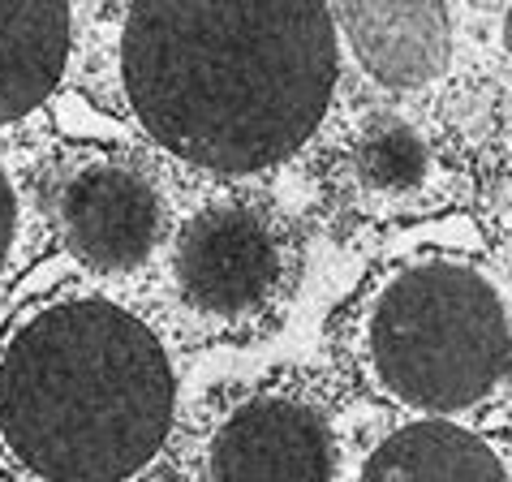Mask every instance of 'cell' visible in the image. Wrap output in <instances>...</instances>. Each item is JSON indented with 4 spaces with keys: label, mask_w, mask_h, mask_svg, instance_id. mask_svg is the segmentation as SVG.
I'll return each instance as SVG.
<instances>
[{
    "label": "cell",
    "mask_w": 512,
    "mask_h": 482,
    "mask_svg": "<svg viewBox=\"0 0 512 482\" xmlns=\"http://www.w3.org/2000/svg\"><path fill=\"white\" fill-rule=\"evenodd\" d=\"M121 78L160 147L203 173L250 177L323 121L336 31L323 0H134Z\"/></svg>",
    "instance_id": "cell-1"
},
{
    "label": "cell",
    "mask_w": 512,
    "mask_h": 482,
    "mask_svg": "<svg viewBox=\"0 0 512 482\" xmlns=\"http://www.w3.org/2000/svg\"><path fill=\"white\" fill-rule=\"evenodd\" d=\"M173 414V358L117 302L52 297L0 345V448L39 482H134Z\"/></svg>",
    "instance_id": "cell-2"
},
{
    "label": "cell",
    "mask_w": 512,
    "mask_h": 482,
    "mask_svg": "<svg viewBox=\"0 0 512 482\" xmlns=\"http://www.w3.org/2000/svg\"><path fill=\"white\" fill-rule=\"evenodd\" d=\"M362 362L375 388L422 414H461L512 379V315L482 272L409 263L371 293Z\"/></svg>",
    "instance_id": "cell-3"
},
{
    "label": "cell",
    "mask_w": 512,
    "mask_h": 482,
    "mask_svg": "<svg viewBox=\"0 0 512 482\" xmlns=\"http://www.w3.org/2000/svg\"><path fill=\"white\" fill-rule=\"evenodd\" d=\"M289 272L284 237L250 203H211L181 229L173 276L186 306L216 323H246L276 302Z\"/></svg>",
    "instance_id": "cell-4"
},
{
    "label": "cell",
    "mask_w": 512,
    "mask_h": 482,
    "mask_svg": "<svg viewBox=\"0 0 512 482\" xmlns=\"http://www.w3.org/2000/svg\"><path fill=\"white\" fill-rule=\"evenodd\" d=\"M52 220L65 250L91 272H134L164 233V203L138 168L91 160L61 173Z\"/></svg>",
    "instance_id": "cell-5"
},
{
    "label": "cell",
    "mask_w": 512,
    "mask_h": 482,
    "mask_svg": "<svg viewBox=\"0 0 512 482\" xmlns=\"http://www.w3.org/2000/svg\"><path fill=\"white\" fill-rule=\"evenodd\" d=\"M211 482H332L336 439L297 396H254L211 439Z\"/></svg>",
    "instance_id": "cell-6"
},
{
    "label": "cell",
    "mask_w": 512,
    "mask_h": 482,
    "mask_svg": "<svg viewBox=\"0 0 512 482\" xmlns=\"http://www.w3.org/2000/svg\"><path fill=\"white\" fill-rule=\"evenodd\" d=\"M69 61V0H0V125L56 91Z\"/></svg>",
    "instance_id": "cell-7"
},
{
    "label": "cell",
    "mask_w": 512,
    "mask_h": 482,
    "mask_svg": "<svg viewBox=\"0 0 512 482\" xmlns=\"http://www.w3.org/2000/svg\"><path fill=\"white\" fill-rule=\"evenodd\" d=\"M358 482H512V474L482 435L452 418H422L383 439Z\"/></svg>",
    "instance_id": "cell-8"
},
{
    "label": "cell",
    "mask_w": 512,
    "mask_h": 482,
    "mask_svg": "<svg viewBox=\"0 0 512 482\" xmlns=\"http://www.w3.org/2000/svg\"><path fill=\"white\" fill-rule=\"evenodd\" d=\"M435 177L426 138L401 121L371 125L349 155V186L366 211H405L418 203Z\"/></svg>",
    "instance_id": "cell-9"
},
{
    "label": "cell",
    "mask_w": 512,
    "mask_h": 482,
    "mask_svg": "<svg viewBox=\"0 0 512 482\" xmlns=\"http://www.w3.org/2000/svg\"><path fill=\"white\" fill-rule=\"evenodd\" d=\"M18 224H22V203H18V186L13 177L0 168V276L13 259V246H18Z\"/></svg>",
    "instance_id": "cell-10"
}]
</instances>
